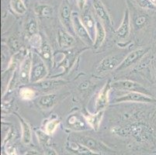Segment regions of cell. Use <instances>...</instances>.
Returning a JSON list of instances; mask_svg holds the SVG:
<instances>
[{
  "label": "cell",
  "instance_id": "1",
  "mask_svg": "<svg viewBox=\"0 0 156 155\" xmlns=\"http://www.w3.org/2000/svg\"><path fill=\"white\" fill-rule=\"evenodd\" d=\"M48 69L46 63L44 62L41 57L40 56L37 52H34L32 54V68H31L30 82H36L42 81L46 79L48 75Z\"/></svg>",
  "mask_w": 156,
  "mask_h": 155
},
{
  "label": "cell",
  "instance_id": "2",
  "mask_svg": "<svg viewBox=\"0 0 156 155\" xmlns=\"http://www.w3.org/2000/svg\"><path fill=\"white\" fill-rule=\"evenodd\" d=\"M72 23H73V29L75 33H76V35L86 45L89 47H93L94 41L89 35V33L85 27V26L83 25V22L81 20V17H79V14L76 12H72Z\"/></svg>",
  "mask_w": 156,
  "mask_h": 155
},
{
  "label": "cell",
  "instance_id": "3",
  "mask_svg": "<svg viewBox=\"0 0 156 155\" xmlns=\"http://www.w3.org/2000/svg\"><path fill=\"white\" fill-rule=\"evenodd\" d=\"M114 102H139V103H156V99L150 95L141 92H127L125 95L117 98L113 100Z\"/></svg>",
  "mask_w": 156,
  "mask_h": 155
},
{
  "label": "cell",
  "instance_id": "4",
  "mask_svg": "<svg viewBox=\"0 0 156 155\" xmlns=\"http://www.w3.org/2000/svg\"><path fill=\"white\" fill-rule=\"evenodd\" d=\"M120 59H124L122 58L121 55H111L106 57L99 64L96 68V72L98 75H103L106 72L116 71L122 62Z\"/></svg>",
  "mask_w": 156,
  "mask_h": 155
},
{
  "label": "cell",
  "instance_id": "5",
  "mask_svg": "<svg viewBox=\"0 0 156 155\" xmlns=\"http://www.w3.org/2000/svg\"><path fill=\"white\" fill-rule=\"evenodd\" d=\"M111 87L118 90L126 91V92H135L150 95L148 91L142 85L138 82L130 80H119L111 83Z\"/></svg>",
  "mask_w": 156,
  "mask_h": 155
},
{
  "label": "cell",
  "instance_id": "6",
  "mask_svg": "<svg viewBox=\"0 0 156 155\" xmlns=\"http://www.w3.org/2000/svg\"><path fill=\"white\" fill-rule=\"evenodd\" d=\"M72 12H72L71 7L68 2H66L65 0L63 1L59 9V18L62 25L71 34L75 33L72 23Z\"/></svg>",
  "mask_w": 156,
  "mask_h": 155
},
{
  "label": "cell",
  "instance_id": "7",
  "mask_svg": "<svg viewBox=\"0 0 156 155\" xmlns=\"http://www.w3.org/2000/svg\"><path fill=\"white\" fill-rule=\"evenodd\" d=\"M147 51H148V49H146V48H138V49L132 51L131 53L129 54L127 56L124 58V60L122 61L116 71L119 72V71H123L130 68V66L137 63L139 60L141 59L146 55Z\"/></svg>",
  "mask_w": 156,
  "mask_h": 155
},
{
  "label": "cell",
  "instance_id": "8",
  "mask_svg": "<svg viewBox=\"0 0 156 155\" xmlns=\"http://www.w3.org/2000/svg\"><path fill=\"white\" fill-rule=\"evenodd\" d=\"M111 89V82L110 80H109L100 91L99 94L97 95L96 101H95V109H96V113L105 110L106 106H108L109 93H110Z\"/></svg>",
  "mask_w": 156,
  "mask_h": 155
},
{
  "label": "cell",
  "instance_id": "9",
  "mask_svg": "<svg viewBox=\"0 0 156 155\" xmlns=\"http://www.w3.org/2000/svg\"><path fill=\"white\" fill-rule=\"evenodd\" d=\"M79 142L95 153H106V152L110 150V149L106 147L103 143L98 141L97 140L93 138V137H90V136H80L79 138Z\"/></svg>",
  "mask_w": 156,
  "mask_h": 155
},
{
  "label": "cell",
  "instance_id": "10",
  "mask_svg": "<svg viewBox=\"0 0 156 155\" xmlns=\"http://www.w3.org/2000/svg\"><path fill=\"white\" fill-rule=\"evenodd\" d=\"M66 81L62 79H44L42 81L32 83V86L41 92H49L55 89H58L66 84Z\"/></svg>",
  "mask_w": 156,
  "mask_h": 155
},
{
  "label": "cell",
  "instance_id": "11",
  "mask_svg": "<svg viewBox=\"0 0 156 155\" xmlns=\"http://www.w3.org/2000/svg\"><path fill=\"white\" fill-rule=\"evenodd\" d=\"M92 2H93L95 13L99 19L102 21L103 23H105L110 26V28L113 27V23H112L110 14L101 0H92Z\"/></svg>",
  "mask_w": 156,
  "mask_h": 155
},
{
  "label": "cell",
  "instance_id": "12",
  "mask_svg": "<svg viewBox=\"0 0 156 155\" xmlns=\"http://www.w3.org/2000/svg\"><path fill=\"white\" fill-rule=\"evenodd\" d=\"M31 68H32V55L28 54L20 67L18 78L20 83L28 84L30 82Z\"/></svg>",
  "mask_w": 156,
  "mask_h": 155
},
{
  "label": "cell",
  "instance_id": "13",
  "mask_svg": "<svg viewBox=\"0 0 156 155\" xmlns=\"http://www.w3.org/2000/svg\"><path fill=\"white\" fill-rule=\"evenodd\" d=\"M81 20L83 22L85 27L89 33V35L91 36L93 41H95L96 31V20L95 19L93 13L89 9H84L81 16Z\"/></svg>",
  "mask_w": 156,
  "mask_h": 155
},
{
  "label": "cell",
  "instance_id": "14",
  "mask_svg": "<svg viewBox=\"0 0 156 155\" xmlns=\"http://www.w3.org/2000/svg\"><path fill=\"white\" fill-rule=\"evenodd\" d=\"M130 32V11L128 9H126L124 12V17L122 19V22L118 29L116 30L115 34L118 40L123 41L128 37Z\"/></svg>",
  "mask_w": 156,
  "mask_h": 155
},
{
  "label": "cell",
  "instance_id": "15",
  "mask_svg": "<svg viewBox=\"0 0 156 155\" xmlns=\"http://www.w3.org/2000/svg\"><path fill=\"white\" fill-rule=\"evenodd\" d=\"M58 44L62 49H67L76 44V40L70 33L60 28L58 31Z\"/></svg>",
  "mask_w": 156,
  "mask_h": 155
},
{
  "label": "cell",
  "instance_id": "16",
  "mask_svg": "<svg viewBox=\"0 0 156 155\" xmlns=\"http://www.w3.org/2000/svg\"><path fill=\"white\" fill-rule=\"evenodd\" d=\"M66 148L72 153L76 155H101L100 153H95L89 150L88 147L82 144L79 142H68L66 145Z\"/></svg>",
  "mask_w": 156,
  "mask_h": 155
},
{
  "label": "cell",
  "instance_id": "17",
  "mask_svg": "<svg viewBox=\"0 0 156 155\" xmlns=\"http://www.w3.org/2000/svg\"><path fill=\"white\" fill-rule=\"evenodd\" d=\"M103 114H104V110L97 112L96 114H92L86 111L83 114V117L90 127L93 128L94 130H98L100 128Z\"/></svg>",
  "mask_w": 156,
  "mask_h": 155
},
{
  "label": "cell",
  "instance_id": "18",
  "mask_svg": "<svg viewBox=\"0 0 156 155\" xmlns=\"http://www.w3.org/2000/svg\"><path fill=\"white\" fill-rule=\"evenodd\" d=\"M40 56L41 57L42 59L44 60V62L46 63L47 66H48V69L50 70L52 67V64H53V54H52V50L51 48L50 44H48V41L46 40H43L42 42L41 48L40 49Z\"/></svg>",
  "mask_w": 156,
  "mask_h": 155
},
{
  "label": "cell",
  "instance_id": "19",
  "mask_svg": "<svg viewBox=\"0 0 156 155\" xmlns=\"http://www.w3.org/2000/svg\"><path fill=\"white\" fill-rule=\"evenodd\" d=\"M57 101H58V97L56 94L49 93L41 96L37 100V104L39 107L44 110H49L55 106L57 103Z\"/></svg>",
  "mask_w": 156,
  "mask_h": 155
},
{
  "label": "cell",
  "instance_id": "20",
  "mask_svg": "<svg viewBox=\"0 0 156 155\" xmlns=\"http://www.w3.org/2000/svg\"><path fill=\"white\" fill-rule=\"evenodd\" d=\"M106 32L105 30L103 23L98 19L96 20V37H95L94 44L93 48L95 50H97L103 45L105 39H106Z\"/></svg>",
  "mask_w": 156,
  "mask_h": 155
},
{
  "label": "cell",
  "instance_id": "21",
  "mask_svg": "<svg viewBox=\"0 0 156 155\" xmlns=\"http://www.w3.org/2000/svg\"><path fill=\"white\" fill-rule=\"evenodd\" d=\"M16 116H17L21 125V130H22V141L25 144H29L32 141V131L30 125L27 122L23 117H21L18 113H16Z\"/></svg>",
  "mask_w": 156,
  "mask_h": 155
},
{
  "label": "cell",
  "instance_id": "22",
  "mask_svg": "<svg viewBox=\"0 0 156 155\" xmlns=\"http://www.w3.org/2000/svg\"><path fill=\"white\" fill-rule=\"evenodd\" d=\"M67 123L69 128L76 131L87 130L86 122L83 121L79 116L76 115H71L67 119Z\"/></svg>",
  "mask_w": 156,
  "mask_h": 155
},
{
  "label": "cell",
  "instance_id": "23",
  "mask_svg": "<svg viewBox=\"0 0 156 155\" xmlns=\"http://www.w3.org/2000/svg\"><path fill=\"white\" fill-rule=\"evenodd\" d=\"M34 12L40 17H50L54 13V8L48 4H37Z\"/></svg>",
  "mask_w": 156,
  "mask_h": 155
},
{
  "label": "cell",
  "instance_id": "24",
  "mask_svg": "<svg viewBox=\"0 0 156 155\" xmlns=\"http://www.w3.org/2000/svg\"><path fill=\"white\" fill-rule=\"evenodd\" d=\"M25 32H26V35H27L28 37L30 38L38 34V33H39L38 24L37 21L35 18H30L27 21L26 24V27H25Z\"/></svg>",
  "mask_w": 156,
  "mask_h": 155
},
{
  "label": "cell",
  "instance_id": "25",
  "mask_svg": "<svg viewBox=\"0 0 156 155\" xmlns=\"http://www.w3.org/2000/svg\"><path fill=\"white\" fill-rule=\"evenodd\" d=\"M61 121L60 119L55 118V119H51L50 120H48L45 123L44 129V131L46 132L48 134L52 135L55 132V130L58 129L59 124H60Z\"/></svg>",
  "mask_w": 156,
  "mask_h": 155
},
{
  "label": "cell",
  "instance_id": "26",
  "mask_svg": "<svg viewBox=\"0 0 156 155\" xmlns=\"http://www.w3.org/2000/svg\"><path fill=\"white\" fill-rule=\"evenodd\" d=\"M36 135L38 139V142L44 148L50 146L51 140V135L48 134L44 130H37Z\"/></svg>",
  "mask_w": 156,
  "mask_h": 155
},
{
  "label": "cell",
  "instance_id": "27",
  "mask_svg": "<svg viewBox=\"0 0 156 155\" xmlns=\"http://www.w3.org/2000/svg\"><path fill=\"white\" fill-rule=\"evenodd\" d=\"M11 6L13 11L20 15H23L27 10L23 0H11Z\"/></svg>",
  "mask_w": 156,
  "mask_h": 155
},
{
  "label": "cell",
  "instance_id": "28",
  "mask_svg": "<svg viewBox=\"0 0 156 155\" xmlns=\"http://www.w3.org/2000/svg\"><path fill=\"white\" fill-rule=\"evenodd\" d=\"M36 96V92L29 87H23L20 89V97L23 100H31Z\"/></svg>",
  "mask_w": 156,
  "mask_h": 155
},
{
  "label": "cell",
  "instance_id": "29",
  "mask_svg": "<svg viewBox=\"0 0 156 155\" xmlns=\"http://www.w3.org/2000/svg\"><path fill=\"white\" fill-rule=\"evenodd\" d=\"M147 23V18L144 15H141L139 16L136 17V19H134V24L136 29H141L146 25Z\"/></svg>",
  "mask_w": 156,
  "mask_h": 155
},
{
  "label": "cell",
  "instance_id": "30",
  "mask_svg": "<svg viewBox=\"0 0 156 155\" xmlns=\"http://www.w3.org/2000/svg\"><path fill=\"white\" fill-rule=\"evenodd\" d=\"M20 43L19 39L16 37H12L9 41V48L11 51L16 52L20 48Z\"/></svg>",
  "mask_w": 156,
  "mask_h": 155
},
{
  "label": "cell",
  "instance_id": "31",
  "mask_svg": "<svg viewBox=\"0 0 156 155\" xmlns=\"http://www.w3.org/2000/svg\"><path fill=\"white\" fill-rule=\"evenodd\" d=\"M30 44L34 48H37L40 51L42 45V42H43V39H41V36H40L39 34H37L35 36L32 37L30 38Z\"/></svg>",
  "mask_w": 156,
  "mask_h": 155
},
{
  "label": "cell",
  "instance_id": "32",
  "mask_svg": "<svg viewBox=\"0 0 156 155\" xmlns=\"http://www.w3.org/2000/svg\"><path fill=\"white\" fill-rule=\"evenodd\" d=\"M140 6L143 9H152L155 8V5L152 3L151 0H136Z\"/></svg>",
  "mask_w": 156,
  "mask_h": 155
},
{
  "label": "cell",
  "instance_id": "33",
  "mask_svg": "<svg viewBox=\"0 0 156 155\" xmlns=\"http://www.w3.org/2000/svg\"><path fill=\"white\" fill-rule=\"evenodd\" d=\"M44 150L45 155H58L56 150L54 148H52V147H47L45 148H44Z\"/></svg>",
  "mask_w": 156,
  "mask_h": 155
},
{
  "label": "cell",
  "instance_id": "34",
  "mask_svg": "<svg viewBox=\"0 0 156 155\" xmlns=\"http://www.w3.org/2000/svg\"><path fill=\"white\" fill-rule=\"evenodd\" d=\"M78 2V6H79V9L80 10H84V8L86 6V2H87V0H77Z\"/></svg>",
  "mask_w": 156,
  "mask_h": 155
},
{
  "label": "cell",
  "instance_id": "35",
  "mask_svg": "<svg viewBox=\"0 0 156 155\" xmlns=\"http://www.w3.org/2000/svg\"><path fill=\"white\" fill-rule=\"evenodd\" d=\"M152 2H153V4H154V5L156 6V0H152Z\"/></svg>",
  "mask_w": 156,
  "mask_h": 155
}]
</instances>
